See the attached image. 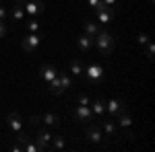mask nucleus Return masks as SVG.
Wrapping results in <instances>:
<instances>
[{
    "label": "nucleus",
    "instance_id": "obj_1",
    "mask_svg": "<svg viewBox=\"0 0 155 152\" xmlns=\"http://www.w3.org/2000/svg\"><path fill=\"white\" fill-rule=\"evenodd\" d=\"M93 45L99 49V54H101V56H110V54L114 51L116 41H114V37H112V33H110V31L99 29V31H97V35L93 37Z\"/></svg>",
    "mask_w": 155,
    "mask_h": 152
},
{
    "label": "nucleus",
    "instance_id": "obj_2",
    "mask_svg": "<svg viewBox=\"0 0 155 152\" xmlns=\"http://www.w3.org/2000/svg\"><path fill=\"white\" fill-rule=\"evenodd\" d=\"M83 74L87 76V82L89 84H99V82L104 80V76H106L104 68L99 64H95V62H91L87 68H83Z\"/></svg>",
    "mask_w": 155,
    "mask_h": 152
},
{
    "label": "nucleus",
    "instance_id": "obj_3",
    "mask_svg": "<svg viewBox=\"0 0 155 152\" xmlns=\"http://www.w3.org/2000/svg\"><path fill=\"white\" fill-rule=\"evenodd\" d=\"M23 11L27 17H39L46 12L44 0H23Z\"/></svg>",
    "mask_w": 155,
    "mask_h": 152
},
{
    "label": "nucleus",
    "instance_id": "obj_4",
    "mask_svg": "<svg viewBox=\"0 0 155 152\" xmlns=\"http://www.w3.org/2000/svg\"><path fill=\"white\" fill-rule=\"evenodd\" d=\"M39 45H41V33H27V35L21 39V47H23L27 54L37 51Z\"/></svg>",
    "mask_w": 155,
    "mask_h": 152
},
{
    "label": "nucleus",
    "instance_id": "obj_5",
    "mask_svg": "<svg viewBox=\"0 0 155 152\" xmlns=\"http://www.w3.org/2000/svg\"><path fill=\"white\" fill-rule=\"evenodd\" d=\"M106 111L110 113V115L118 117L120 113L128 111V105H126V101H124V99H120V97H116V99H110V101L106 103Z\"/></svg>",
    "mask_w": 155,
    "mask_h": 152
},
{
    "label": "nucleus",
    "instance_id": "obj_6",
    "mask_svg": "<svg viewBox=\"0 0 155 152\" xmlns=\"http://www.w3.org/2000/svg\"><path fill=\"white\" fill-rule=\"evenodd\" d=\"M50 142H52V134L48 129H37L35 144L39 146V152H50Z\"/></svg>",
    "mask_w": 155,
    "mask_h": 152
},
{
    "label": "nucleus",
    "instance_id": "obj_7",
    "mask_svg": "<svg viewBox=\"0 0 155 152\" xmlns=\"http://www.w3.org/2000/svg\"><path fill=\"white\" fill-rule=\"evenodd\" d=\"M74 119H77L79 123H89V121L93 119L91 107L89 105H77V109H74Z\"/></svg>",
    "mask_w": 155,
    "mask_h": 152
},
{
    "label": "nucleus",
    "instance_id": "obj_8",
    "mask_svg": "<svg viewBox=\"0 0 155 152\" xmlns=\"http://www.w3.org/2000/svg\"><path fill=\"white\" fill-rule=\"evenodd\" d=\"M85 134H87V138L93 142V144H101V142L106 140V138H104V134H101V128H99L97 123H93V126L89 123L87 129H85Z\"/></svg>",
    "mask_w": 155,
    "mask_h": 152
},
{
    "label": "nucleus",
    "instance_id": "obj_9",
    "mask_svg": "<svg viewBox=\"0 0 155 152\" xmlns=\"http://www.w3.org/2000/svg\"><path fill=\"white\" fill-rule=\"evenodd\" d=\"M56 74H58V68L52 66V64H41V66H39V76H41V80L46 82V84H48L50 80H54Z\"/></svg>",
    "mask_w": 155,
    "mask_h": 152
},
{
    "label": "nucleus",
    "instance_id": "obj_10",
    "mask_svg": "<svg viewBox=\"0 0 155 152\" xmlns=\"http://www.w3.org/2000/svg\"><path fill=\"white\" fill-rule=\"evenodd\" d=\"M6 126H8V129H11L12 134H19V132H23V119H21L19 113H8Z\"/></svg>",
    "mask_w": 155,
    "mask_h": 152
},
{
    "label": "nucleus",
    "instance_id": "obj_11",
    "mask_svg": "<svg viewBox=\"0 0 155 152\" xmlns=\"http://www.w3.org/2000/svg\"><path fill=\"white\" fill-rule=\"evenodd\" d=\"M116 126H118V128H122L124 132H126V129H130L132 128V117H130V113H128V111L120 113V115L116 117ZM126 138H132L130 132H126Z\"/></svg>",
    "mask_w": 155,
    "mask_h": 152
},
{
    "label": "nucleus",
    "instance_id": "obj_12",
    "mask_svg": "<svg viewBox=\"0 0 155 152\" xmlns=\"http://www.w3.org/2000/svg\"><path fill=\"white\" fill-rule=\"evenodd\" d=\"M71 86H72L71 74H68V72L58 70V93H60V95H62V93H66V91H68Z\"/></svg>",
    "mask_w": 155,
    "mask_h": 152
},
{
    "label": "nucleus",
    "instance_id": "obj_13",
    "mask_svg": "<svg viewBox=\"0 0 155 152\" xmlns=\"http://www.w3.org/2000/svg\"><path fill=\"white\" fill-rule=\"evenodd\" d=\"M97 126L104 129V134H106L110 140L112 138H118V126H116V121H99Z\"/></svg>",
    "mask_w": 155,
    "mask_h": 152
},
{
    "label": "nucleus",
    "instance_id": "obj_14",
    "mask_svg": "<svg viewBox=\"0 0 155 152\" xmlns=\"http://www.w3.org/2000/svg\"><path fill=\"white\" fill-rule=\"evenodd\" d=\"M77 45H79V49H81L83 54H87L89 49H93V37L87 35V33L79 35V37H77Z\"/></svg>",
    "mask_w": 155,
    "mask_h": 152
},
{
    "label": "nucleus",
    "instance_id": "obj_15",
    "mask_svg": "<svg viewBox=\"0 0 155 152\" xmlns=\"http://www.w3.org/2000/svg\"><path fill=\"white\" fill-rule=\"evenodd\" d=\"M39 119L44 121V126H50V128H60V115L58 113H44V115H39Z\"/></svg>",
    "mask_w": 155,
    "mask_h": 152
},
{
    "label": "nucleus",
    "instance_id": "obj_16",
    "mask_svg": "<svg viewBox=\"0 0 155 152\" xmlns=\"http://www.w3.org/2000/svg\"><path fill=\"white\" fill-rule=\"evenodd\" d=\"M95 17H97V23L101 25H107L114 21V8H107V11H95Z\"/></svg>",
    "mask_w": 155,
    "mask_h": 152
},
{
    "label": "nucleus",
    "instance_id": "obj_17",
    "mask_svg": "<svg viewBox=\"0 0 155 152\" xmlns=\"http://www.w3.org/2000/svg\"><path fill=\"white\" fill-rule=\"evenodd\" d=\"M23 19H25L23 0H15V6H12V21H15V23H21Z\"/></svg>",
    "mask_w": 155,
    "mask_h": 152
},
{
    "label": "nucleus",
    "instance_id": "obj_18",
    "mask_svg": "<svg viewBox=\"0 0 155 152\" xmlns=\"http://www.w3.org/2000/svg\"><path fill=\"white\" fill-rule=\"evenodd\" d=\"M25 27H27V33H41V23H39V17H31V19L25 23Z\"/></svg>",
    "mask_w": 155,
    "mask_h": 152
},
{
    "label": "nucleus",
    "instance_id": "obj_19",
    "mask_svg": "<svg viewBox=\"0 0 155 152\" xmlns=\"http://www.w3.org/2000/svg\"><path fill=\"white\" fill-rule=\"evenodd\" d=\"M89 105H93V107H91L93 115H97V117H104V113H106V101H101V99H95V101H91Z\"/></svg>",
    "mask_w": 155,
    "mask_h": 152
},
{
    "label": "nucleus",
    "instance_id": "obj_20",
    "mask_svg": "<svg viewBox=\"0 0 155 152\" xmlns=\"http://www.w3.org/2000/svg\"><path fill=\"white\" fill-rule=\"evenodd\" d=\"M66 148V140L62 136H52V142H50V150H62Z\"/></svg>",
    "mask_w": 155,
    "mask_h": 152
},
{
    "label": "nucleus",
    "instance_id": "obj_21",
    "mask_svg": "<svg viewBox=\"0 0 155 152\" xmlns=\"http://www.w3.org/2000/svg\"><path fill=\"white\" fill-rule=\"evenodd\" d=\"M83 29H85V33H87V35H91V37H95L97 31H99V27H97L93 21H85V23H83Z\"/></svg>",
    "mask_w": 155,
    "mask_h": 152
},
{
    "label": "nucleus",
    "instance_id": "obj_22",
    "mask_svg": "<svg viewBox=\"0 0 155 152\" xmlns=\"http://www.w3.org/2000/svg\"><path fill=\"white\" fill-rule=\"evenodd\" d=\"M71 74L72 76H81L83 74V64L79 60H71Z\"/></svg>",
    "mask_w": 155,
    "mask_h": 152
},
{
    "label": "nucleus",
    "instance_id": "obj_23",
    "mask_svg": "<svg viewBox=\"0 0 155 152\" xmlns=\"http://www.w3.org/2000/svg\"><path fill=\"white\" fill-rule=\"evenodd\" d=\"M87 4H89L93 11H107V8H110V6H106L101 0H87Z\"/></svg>",
    "mask_w": 155,
    "mask_h": 152
},
{
    "label": "nucleus",
    "instance_id": "obj_24",
    "mask_svg": "<svg viewBox=\"0 0 155 152\" xmlns=\"http://www.w3.org/2000/svg\"><path fill=\"white\" fill-rule=\"evenodd\" d=\"M21 148H23V152H39V146H37L35 142H29V140L25 142Z\"/></svg>",
    "mask_w": 155,
    "mask_h": 152
},
{
    "label": "nucleus",
    "instance_id": "obj_25",
    "mask_svg": "<svg viewBox=\"0 0 155 152\" xmlns=\"http://www.w3.org/2000/svg\"><path fill=\"white\" fill-rule=\"evenodd\" d=\"M149 41H151V39H149L147 33H139V35H137V43H139V45H147Z\"/></svg>",
    "mask_w": 155,
    "mask_h": 152
},
{
    "label": "nucleus",
    "instance_id": "obj_26",
    "mask_svg": "<svg viewBox=\"0 0 155 152\" xmlns=\"http://www.w3.org/2000/svg\"><path fill=\"white\" fill-rule=\"evenodd\" d=\"M89 103H91V99H89V95H79V97H77V105H89Z\"/></svg>",
    "mask_w": 155,
    "mask_h": 152
},
{
    "label": "nucleus",
    "instance_id": "obj_27",
    "mask_svg": "<svg viewBox=\"0 0 155 152\" xmlns=\"http://www.w3.org/2000/svg\"><path fill=\"white\" fill-rule=\"evenodd\" d=\"M147 60H153V54H155V45H153V41H149L147 43Z\"/></svg>",
    "mask_w": 155,
    "mask_h": 152
},
{
    "label": "nucleus",
    "instance_id": "obj_28",
    "mask_svg": "<svg viewBox=\"0 0 155 152\" xmlns=\"http://www.w3.org/2000/svg\"><path fill=\"white\" fill-rule=\"evenodd\" d=\"M8 19V11L2 6V2H0V21H6Z\"/></svg>",
    "mask_w": 155,
    "mask_h": 152
},
{
    "label": "nucleus",
    "instance_id": "obj_29",
    "mask_svg": "<svg viewBox=\"0 0 155 152\" xmlns=\"http://www.w3.org/2000/svg\"><path fill=\"white\" fill-rule=\"evenodd\" d=\"M6 33H8V27H6V23H4V21H0V39L6 35Z\"/></svg>",
    "mask_w": 155,
    "mask_h": 152
},
{
    "label": "nucleus",
    "instance_id": "obj_30",
    "mask_svg": "<svg viewBox=\"0 0 155 152\" xmlns=\"http://www.w3.org/2000/svg\"><path fill=\"white\" fill-rule=\"evenodd\" d=\"M39 123H41L39 115H31V117H29V126H39Z\"/></svg>",
    "mask_w": 155,
    "mask_h": 152
},
{
    "label": "nucleus",
    "instance_id": "obj_31",
    "mask_svg": "<svg viewBox=\"0 0 155 152\" xmlns=\"http://www.w3.org/2000/svg\"><path fill=\"white\" fill-rule=\"evenodd\" d=\"M101 2H104L106 6H110V8H114V6L118 4V0H101Z\"/></svg>",
    "mask_w": 155,
    "mask_h": 152
},
{
    "label": "nucleus",
    "instance_id": "obj_32",
    "mask_svg": "<svg viewBox=\"0 0 155 152\" xmlns=\"http://www.w3.org/2000/svg\"><path fill=\"white\" fill-rule=\"evenodd\" d=\"M0 2H2V0H0Z\"/></svg>",
    "mask_w": 155,
    "mask_h": 152
}]
</instances>
